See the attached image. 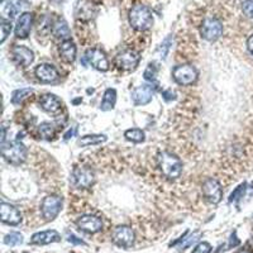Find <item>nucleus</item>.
I'll use <instances>...</instances> for the list:
<instances>
[{"label":"nucleus","mask_w":253,"mask_h":253,"mask_svg":"<svg viewBox=\"0 0 253 253\" xmlns=\"http://www.w3.org/2000/svg\"><path fill=\"white\" fill-rule=\"evenodd\" d=\"M129 23L132 28H135V31H139V32L148 31L153 26L152 12L143 4H137L129 12Z\"/></svg>","instance_id":"1"},{"label":"nucleus","mask_w":253,"mask_h":253,"mask_svg":"<svg viewBox=\"0 0 253 253\" xmlns=\"http://www.w3.org/2000/svg\"><path fill=\"white\" fill-rule=\"evenodd\" d=\"M158 169L169 179H177L183 172V164L179 157L170 152H162L157 156Z\"/></svg>","instance_id":"2"},{"label":"nucleus","mask_w":253,"mask_h":253,"mask_svg":"<svg viewBox=\"0 0 253 253\" xmlns=\"http://www.w3.org/2000/svg\"><path fill=\"white\" fill-rule=\"evenodd\" d=\"M1 154L3 157L13 165H19L24 162L27 157V148L18 139L9 143L1 144Z\"/></svg>","instance_id":"3"},{"label":"nucleus","mask_w":253,"mask_h":253,"mask_svg":"<svg viewBox=\"0 0 253 253\" xmlns=\"http://www.w3.org/2000/svg\"><path fill=\"white\" fill-rule=\"evenodd\" d=\"M95 181L94 171L89 167H75L71 175V183L76 189H87Z\"/></svg>","instance_id":"4"},{"label":"nucleus","mask_w":253,"mask_h":253,"mask_svg":"<svg viewBox=\"0 0 253 253\" xmlns=\"http://www.w3.org/2000/svg\"><path fill=\"white\" fill-rule=\"evenodd\" d=\"M200 33H202L204 39L209 42H214L220 38V35L223 34V24L217 18L209 17V18H205L202 20V24L200 27Z\"/></svg>","instance_id":"5"},{"label":"nucleus","mask_w":253,"mask_h":253,"mask_svg":"<svg viewBox=\"0 0 253 253\" xmlns=\"http://www.w3.org/2000/svg\"><path fill=\"white\" fill-rule=\"evenodd\" d=\"M172 77L179 85L186 86L195 83L198 79V72L191 65H180L172 70Z\"/></svg>","instance_id":"6"},{"label":"nucleus","mask_w":253,"mask_h":253,"mask_svg":"<svg viewBox=\"0 0 253 253\" xmlns=\"http://www.w3.org/2000/svg\"><path fill=\"white\" fill-rule=\"evenodd\" d=\"M62 208V199L60 196H46L43 199L41 205V210H42V215L43 218L46 219L47 221L53 220L58 215V213L61 212Z\"/></svg>","instance_id":"7"},{"label":"nucleus","mask_w":253,"mask_h":253,"mask_svg":"<svg viewBox=\"0 0 253 253\" xmlns=\"http://www.w3.org/2000/svg\"><path fill=\"white\" fill-rule=\"evenodd\" d=\"M113 242L118 247L122 248H129L135 243V232L127 225H120L114 229L112 234Z\"/></svg>","instance_id":"8"},{"label":"nucleus","mask_w":253,"mask_h":253,"mask_svg":"<svg viewBox=\"0 0 253 253\" xmlns=\"http://www.w3.org/2000/svg\"><path fill=\"white\" fill-rule=\"evenodd\" d=\"M98 13V7L93 0H79L75 5V17L81 22H90Z\"/></svg>","instance_id":"9"},{"label":"nucleus","mask_w":253,"mask_h":253,"mask_svg":"<svg viewBox=\"0 0 253 253\" xmlns=\"http://www.w3.org/2000/svg\"><path fill=\"white\" fill-rule=\"evenodd\" d=\"M202 194L205 199L212 204H218L223 196V190H221L220 184L215 179H206L202 184Z\"/></svg>","instance_id":"10"},{"label":"nucleus","mask_w":253,"mask_h":253,"mask_svg":"<svg viewBox=\"0 0 253 253\" xmlns=\"http://www.w3.org/2000/svg\"><path fill=\"white\" fill-rule=\"evenodd\" d=\"M139 62V55L135 51L127 50V51L120 52L116 57V65L119 68L125 71L135 70Z\"/></svg>","instance_id":"11"},{"label":"nucleus","mask_w":253,"mask_h":253,"mask_svg":"<svg viewBox=\"0 0 253 253\" xmlns=\"http://www.w3.org/2000/svg\"><path fill=\"white\" fill-rule=\"evenodd\" d=\"M85 57L89 61V64L94 68H96V70L103 71L104 72V71H108V68H109V61H108L105 53L101 50H99V48H91V50H89L86 52Z\"/></svg>","instance_id":"12"},{"label":"nucleus","mask_w":253,"mask_h":253,"mask_svg":"<svg viewBox=\"0 0 253 253\" xmlns=\"http://www.w3.org/2000/svg\"><path fill=\"white\" fill-rule=\"evenodd\" d=\"M76 224L80 229H83L86 233L94 234L101 231L103 228V221L101 219L95 217V215H83L81 218L77 219Z\"/></svg>","instance_id":"13"},{"label":"nucleus","mask_w":253,"mask_h":253,"mask_svg":"<svg viewBox=\"0 0 253 253\" xmlns=\"http://www.w3.org/2000/svg\"><path fill=\"white\" fill-rule=\"evenodd\" d=\"M0 215H1V220L5 224L18 225L22 221V214H20L19 210L16 206L7 204V202H1Z\"/></svg>","instance_id":"14"},{"label":"nucleus","mask_w":253,"mask_h":253,"mask_svg":"<svg viewBox=\"0 0 253 253\" xmlns=\"http://www.w3.org/2000/svg\"><path fill=\"white\" fill-rule=\"evenodd\" d=\"M12 55H13V58L16 60L17 64L23 66V67H28L34 60L33 52L26 46H16L12 50Z\"/></svg>","instance_id":"15"},{"label":"nucleus","mask_w":253,"mask_h":253,"mask_svg":"<svg viewBox=\"0 0 253 253\" xmlns=\"http://www.w3.org/2000/svg\"><path fill=\"white\" fill-rule=\"evenodd\" d=\"M153 90L150 85H142L132 91V100L135 105H146L152 100Z\"/></svg>","instance_id":"16"},{"label":"nucleus","mask_w":253,"mask_h":253,"mask_svg":"<svg viewBox=\"0 0 253 253\" xmlns=\"http://www.w3.org/2000/svg\"><path fill=\"white\" fill-rule=\"evenodd\" d=\"M33 24V14L32 13H23L19 17L16 26V35L18 38H27L31 33Z\"/></svg>","instance_id":"17"},{"label":"nucleus","mask_w":253,"mask_h":253,"mask_svg":"<svg viewBox=\"0 0 253 253\" xmlns=\"http://www.w3.org/2000/svg\"><path fill=\"white\" fill-rule=\"evenodd\" d=\"M35 76L38 77L42 83H55L58 79V72L55 66L48 64H42L35 68Z\"/></svg>","instance_id":"18"},{"label":"nucleus","mask_w":253,"mask_h":253,"mask_svg":"<svg viewBox=\"0 0 253 253\" xmlns=\"http://www.w3.org/2000/svg\"><path fill=\"white\" fill-rule=\"evenodd\" d=\"M60 240H61V236L56 231H45L33 234L32 238H31V243L43 246V244L55 243V242H60Z\"/></svg>","instance_id":"19"},{"label":"nucleus","mask_w":253,"mask_h":253,"mask_svg":"<svg viewBox=\"0 0 253 253\" xmlns=\"http://www.w3.org/2000/svg\"><path fill=\"white\" fill-rule=\"evenodd\" d=\"M42 109L51 114H56L61 110V100L58 99L57 96L52 95V94H46L39 99Z\"/></svg>","instance_id":"20"},{"label":"nucleus","mask_w":253,"mask_h":253,"mask_svg":"<svg viewBox=\"0 0 253 253\" xmlns=\"http://www.w3.org/2000/svg\"><path fill=\"white\" fill-rule=\"evenodd\" d=\"M52 33L56 38L67 41L70 39V28L67 26V22L64 18H57L52 24Z\"/></svg>","instance_id":"21"},{"label":"nucleus","mask_w":253,"mask_h":253,"mask_svg":"<svg viewBox=\"0 0 253 253\" xmlns=\"http://www.w3.org/2000/svg\"><path fill=\"white\" fill-rule=\"evenodd\" d=\"M60 55L66 62H74L76 58V46L71 39L62 41L60 45Z\"/></svg>","instance_id":"22"},{"label":"nucleus","mask_w":253,"mask_h":253,"mask_svg":"<svg viewBox=\"0 0 253 253\" xmlns=\"http://www.w3.org/2000/svg\"><path fill=\"white\" fill-rule=\"evenodd\" d=\"M0 13H1L3 19L12 22V19L16 17L17 13L16 7H14L10 0H1V3H0Z\"/></svg>","instance_id":"23"},{"label":"nucleus","mask_w":253,"mask_h":253,"mask_svg":"<svg viewBox=\"0 0 253 253\" xmlns=\"http://www.w3.org/2000/svg\"><path fill=\"white\" fill-rule=\"evenodd\" d=\"M116 101H117V91L114 89H108L104 93L103 96V101H101V110L106 112V110H110L114 108L116 105Z\"/></svg>","instance_id":"24"},{"label":"nucleus","mask_w":253,"mask_h":253,"mask_svg":"<svg viewBox=\"0 0 253 253\" xmlns=\"http://www.w3.org/2000/svg\"><path fill=\"white\" fill-rule=\"evenodd\" d=\"M106 141V137L104 135H84L79 139L80 146H91V144H100Z\"/></svg>","instance_id":"25"},{"label":"nucleus","mask_w":253,"mask_h":253,"mask_svg":"<svg viewBox=\"0 0 253 253\" xmlns=\"http://www.w3.org/2000/svg\"><path fill=\"white\" fill-rule=\"evenodd\" d=\"M124 137L127 138L128 141L135 142V143H139V142L144 141V132L137 128L128 129V131L124 133Z\"/></svg>","instance_id":"26"},{"label":"nucleus","mask_w":253,"mask_h":253,"mask_svg":"<svg viewBox=\"0 0 253 253\" xmlns=\"http://www.w3.org/2000/svg\"><path fill=\"white\" fill-rule=\"evenodd\" d=\"M33 93V89L31 87H27V89H20L14 91L13 96H12V103L13 104H20L23 100L26 99L27 96H29Z\"/></svg>","instance_id":"27"},{"label":"nucleus","mask_w":253,"mask_h":253,"mask_svg":"<svg viewBox=\"0 0 253 253\" xmlns=\"http://www.w3.org/2000/svg\"><path fill=\"white\" fill-rule=\"evenodd\" d=\"M4 243L10 247L19 246V244L23 243V236L20 233H18V232L9 233L8 236H5V238H4Z\"/></svg>","instance_id":"28"},{"label":"nucleus","mask_w":253,"mask_h":253,"mask_svg":"<svg viewBox=\"0 0 253 253\" xmlns=\"http://www.w3.org/2000/svg\"><path fill=\"white\" fill-rule=\"evenodd\" d=\"M39 135L45 139H51L55 135V125L51 124V123H42L39 125Z\"/></svg>","instance_id":"29"},{"label":"nucleus","mask_w":253,"mask_h":253,"mask_svg":"<svg viewBox=\"0 0 253 253\" xmlns=\"http://www.w3.org/2000/svg\"><path fill=\"white\" fill-rule=\"evenodd\" d=\"M200 238V233L199 232H195V233H192L191 236H190L189 238H184V242L181 244H180V251H184L186 250V248H189L190 246H192V244L195 243L196 240Z\"/></svg>","instance_id":"30"},{"label":"nucleus","mask_w":253,"mask_h":253,"mask_svg":"<svg viewBox=\"0 0 253 253\" xmlns=\"http://www.w3.org/2000/svg\"><path fill=\"white\" fill-rule=\"evenodd\" d=\"M157 72H158V68L156 66V64H150L148 65V67L146 68L144 71V79L148 81H153L157 76Z\"/></svg>","instance_id":"31"},{"label":"nucleus","mask_w":253,"mask_h":253,"mask_svg":"<svg viewBox=\"0 0 253 253\" xmlns=\"http://www.w3.org/2000/svg\"><path fill=\"white\" fill-rule=\"evenodd\" d=\"M0 29H1V39H0V42L3 43V42L7 39L8 35L10 34V32H12V22H10V20L3 19L1 20Z\"/></svg>","instance_id":"32"},{"label":"nucleus","mask_w":253,"mask_h":253,"mask_svg":"<svg viewBox=\"0 0 253 253\" xmlns=\"http://www.w3.org/2000/svg\"><path fill=\"white\" fill-rule=\"evenodd\" d=\"M170 46H171V37H167V38L161 43L160 47H158V53H160L161 57L162 58L166 57L167 52H169V50H170Z\"/></svg>","instance_id":"33"},{"label":"nucleus","mask_w":253,"mask_h":253,"mask_svg":"<svg viewBox=\"0 0 253 253\" xmlns=\"http://www.w3.org/2000/svg\"><path fill=\"white\" fill-rule=\"evenodd\" d=\"M246 184H242V185H239L237 187V189L234 190L233 192L231 194V198H229V202H234V200H238V199L243 198V192L244 190H246Z\"/></svg>","instance_id":"34"},{"label":"nucleus","mask_w":253,"mask_h":253,"mask_svg":"<svg viewBox=\"0 0 253 253\" xmlns=\"http://www.w3.org/2000/svg\"><path fill=\"white\" fill-rule=\"evenodd\" d=\"M242 10L248 18H253V0H244L242 4Z\"/></svg>","instance_id":"35"},{"label":"nucleus","mask_w":253,"mask_h":253,"mask_svg":"<svg viewBox=\"0 0 253 253\" xmlns=\"http://www.w3.org/2000/svg\"><path fill=\"white\" fill-rule=\"evenodd\" d=\"M212 252V246L208 243V242H202V243H199L198 246L194 248L192 253H210Z\"/></svg>","instance_id":"36"},{"label":"nucleus","mask_w":253,"mask_h":253,"mask_svg":"<svg viewBox=\"0 0 253 253\" xmlns=\"http://www.w3.org/2000/svg\"><path fill=\"white\" fill-rule=\"evenodd\" d=\"M68 242L72 244H80V246H84V244H85V242H84L83 239L77 238L76 236H74V234H70V236H68Z\"/></svg>","instance_id":"37"},{"label":"nucleus","mask_w":253,"mask_h":253,"mask_svg":"<svg viewBox=\"0 0 253 253\" xmlns=\"http://www.w3.org/2000/svg\"><path fill=\"white\" fill-rule=\"evenodd\" d=\"M239 244V239L237 238V234L233 233L231 237V240H229V247H236Z\"/></svg>","instance_id":"38"},{"label":"nucleus","mask_w":253,"mask_h":253,"mask_svg":"<svg viewBox=\"0 0 253 253\" xmlns=\"http://www.w3.org/2000/svg\"><path fill=\"white\" fill-rule=\"evenodd\" d=\"M247 48H248V51L253 55V34L251 35L250 38H248V41H247Z\"/></svg>","instance_id":"39"},{"label":"nucleus","mask_w":253,"mask_h":253,"mask_svg":"<svg viewBox=\"0 0 253 253\" xmlns=\"http://www.w3.org/2000/svg\"><path fill=\"white\" fill-rule=\"evenodd\" d=\"M75 133H76V127H72V129H70V131H68L67 133L65 135V139H70V138L72 137Z\"/></svg>","instance_id":"40"},{"label":"nucleus","mask_w":253,"mask_h":253,"mask_svg":"<svg viewBox=\"0 0 253 253\" xmlns=\"http://www.w3.org/2000/svg\"><path fill=\"white\" fill-rule=\"evenodd\" d=\"M164 96L166 100L173 99V94H171V91H169V90H167V91H164Z\"/></svg>","instance_id":"41"},{"label":"nucleus","mask_w":253,"mask_h":253,"mask_svg":"<svg viewBox=\"0 0 253 253\" xmlns=\"http://www.w3.org/2000/svg\"><path fill=\"white\" fill-rule=\"evenodd\" d=\"M238 253H252V252H250V251H247V250H242V251H239Z\"/></svg>","instance_id":"42"}]
</instances>
